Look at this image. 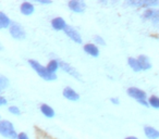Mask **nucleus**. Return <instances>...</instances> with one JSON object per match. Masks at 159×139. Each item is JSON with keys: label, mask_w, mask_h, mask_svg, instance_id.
Returning a JSON list of instances; mask_svg holds the SVG:
<instances>
[{"label": "nucleus", "mask_w": 159, "mask_h": 139, "mask_svg": "<svg viewBox=\"0 0 159 139\" xmlns=\"http://www.w3.org/2000/svg\"><path fill=\"white\" fill-rule=\"evenodd\" d=\"M63 32L66 33V35L68 36L70 39H72L74 42H76V44H82V36H81V34L79 33V31L77 29H75L73 26H71V25H66V28L63 29Z\"/></svg>", "instance_id": "nucleus-6"}, {"label": "nucleus", "mask_w": 159, "mask_h": 139, "mask_svg": "<svg viewBox=\"0 0 159 139\" xmlns=\"http://www.w3.org/2000/svg\"><path fill=\"white\" fill-rule=\"evenodd\" d=\"M125 139H139L137 137H135V136H129V137H126Z\"/></svg>", "instance_id": "nucleus-29"}, {"label": "nucleus", "mask_w": 159, "mask_h": 139, "mask_svg": "<svg viewBox=\"0 0 159 139\" xmlns=\"http://www.w3.org/2000/svg\"><path fill=\"white\" fill-rule=\"evenodd\" d=\"M20 11H21V13L24 14V15H31V14H33L34 11H35V7H34L33 3L25 1V2H23L22 5H21Z\"/></svg>", "instance_id": "nucleus-14"}, {"label": "nucleus", "mask_w": 159, "mask_h": 139, "mask_svg": "<svg viewBox=\"0 0 159 139\" xmlns=\"http://www.w3.org/2000/svg\"><path fill=\"white\" fill-rule=\"evenodd\" d=\"M9 86V80L7 76L0 74V91L5 90L7 87Z\"/></svg>", "instance_id": "nucleus-21"}, {"label": "nucleus", "mask_w": 159, "mask_h": 139, "mask_svg": "<svg viewBox=\"0 0 159 139\" xmlns=\"http://www.w3.org/2000/svg\"><path fill=\"white\" fill-rule=\"evenodd\" d=\"M84 51L87 53V54L92 55V57L94 58H97L98 55H99V49H98V47L96 46L95 44H86L84 45Z\"/></svg>", "instance_id": "nucleus-13"}, {"label": "nucleus", "mask_w": 159, "mask_h": 139, "mask_svg": "<svg viewBox=\"0 0 159 139\" xmlns=\"http://www.w3.org/2000/svg\"><path fill=\"white\" fill-rule=\"evenodd\" d=\"M58 64H59V67L62 68L66 73H68L69 75H71L72 77L76 78L77 80H82V76H81V74L77 72V70H75L74 67H73L72 65H70L69 63H66V62L62 61V60H58Z\"/></svg>", "instance_id": "nucleus-4"}, {"label": "nucleus", "mask_w": 159, "mask_h": 139, "mask_svg": "<svg viewBox=\"0 0 159 139\" xmlns=\"http://www.w3.org/2000/svg\"><path fill=\"white\" fill-rule=\"evenodd\" d=\"M37 2L38 3H42V5H50L51 1H50V0H46V1H45V0H44V1H43V0H38Z\"/></svg>", "instance_id": "nucleus-28"}, {"label": "nucleus", "mask_w": 159, "mask_h": 139, "mask_svg": "<svg viewBox=\"0 0 159 139\" xmlns=\"http://www.w3.org/2000/svg\"><path fill=\"white\" fill-rule=\"evenodd\" d=\"M29 63H30V65L33 67L34 71H35L36 73H37L38 75L43 78V80H47V82L57 80V75H56V74H49L48 72H47V70H46V66L42 65V64H40L38 61L31 59V60H29Z\"/></svg>", "instance_id": "nucleus-1"}, {"label": "nucleus", "mask_w": 159, "mask_h": 139, "mask_svg": "<svg viewBox=\"0 0 159 139\" xmlns=\"http://www.w3.org/2000/svg\"><path fill=\"white\" fill-rule=\"evenodd\" d=\"M128 5L137 8L150 9L152 7H157L159 5V1H157V0H133V1H129Z\"/></svg>", "instance_id": "nucleus-5"}, {"label": "nucleus", "mask_w": 159, "mask_h": 139, "mask_svg": "<svg viewBox=\"0 0 159 139\" xmlns=\"http://www.w3.org/2000/svg\"><path fill=\"white\" fill-rule=\"evenodd\" d=\"M68 7L75 13H83L86 9V3L83 0H70L68 2Z\"/></svg>", "instance_id": "nucleus-7"}, {"label": "nucleus", "mask_w": 159, "mask_h": 139, "mask_svg": "<svg viewBox=\"0 0 159 139\" xmlns=\"http://www.w3.org/2000/svg\"><path fill=\"white\" fill-rule=\"evenodd\" d=\"M46 70L49 74H56V72L59 70V64H58V60H50L49 63L47 64Z\"/></svg>", "instance_id": "nucleus-18"}, {"label": "nucleus", "mask_w": 159, "mask_h": 139, "mask_svg": "<svg viewBox=\"0 0 159 139\" xmlns=\"http://www.w3.org/2000/svg\"><path fill=\"white\" fill-rule=\"evenodd\" d=\"M9 32H10V35H11L14 39L22 40L26 37V32L23 28V26L20 23L14 22V21H11V23H10Z\"/></svg>", "instance_id": "nucleus-3"}, {"label": "nucleus", "mask_w": 159, "mask_h": 139, "mask_svg": "<svg viewBox=\"0 0 159 139\" xmlns=\"http://www.w3.org/2000/svg\"><path fill=\"white\" fill-rule=\"evenodd\" d=\"M11 20L9 19V16L5 13V12L0 11V29L9 28Z\"/></svg>", "instance_id": "nucleus-16"}, {"label": "nucleus", "mask_w": 159, "mask_h": 139, "mask_svg": "<svg viewBox=\"0 0 159 139\" xmlns=\"http://www.w3.org/2000/svg\"><path fill=\"white\" fill-rule=\"evenodd\" d=\"M136 60H137V62H139L141 71H147V70H150V68H152V63H150V60L147 55L141 54Z\"/></svg>", "instance_id": "nucleus-10"}, {"label": "nucleus", "mask_w": 159, "mask_h": 139, "mask_svg": "<svg viewBox=\"0 0 159 139\" xmlns=\"http://www.w3.org/2000/svg\"><path fill=\"white\" fill-rule=\"evenodd\" d=\"M40 111H42V113L45 115V116L49 117V119L53 117V116H55V114H56L55 110H53L50 106H48V104H46V103H43L42 106H40Z\"/></svg>", "instance_id": "nucleus-17"}, {"label": "nucleus", "mask_w": 159, "mask_h": 139, "mask_svg": "<svg viewBox=\"0 0 159 139\" xmlns=\"http://www.w3.org/2000/svg\"><path fill=\"white\" fill-rule=\"evenodd\" d=\"M126 93H128V95L130 96L131 98L135 99L136 101L147 99V95H146L145 91L142 90V89H139V88H137V87H130V88H128Z\"/></svg>", "instance_id": "nucleus-9"}, {"label": "nucleus", "mask_w": 159, "mask_h": 139, "mask_svg": "<svg viewBox=\"0 0 159 139\" xmlns=\"http://www.w3.org/2000/svg\"><path fill=\"white\" fill-rule=\"evenodd\" d=\"M128 63H129V65H130V67L132 68L134 72L141 71V68H139V62H137V60L135 59V58L130 57L128 59Z\"/></svg>", "instance_id": "nucleus-19"}, {"label": "nucleus", "mask_w": 159, "mask_h": 139, "mask_svg": "<svg viewBox=\"0 0 159 139\" xmlns=\"http://www.w3.org/2000/svg\"><path fill=\"white\" fill-rule=\"evenodd\" d=\"M0 135L8 139H16L18 132L13 124L8 119H0Z\"/></svg>", "instance_id": "nucleus-2"}, {"label": "nucleus", "mask_w": 159, "mask_h": 139, "mask_svg": "<svg viewBox=\"0 0 159 139\" xmlns=\"http://www.w3.org/2000/svg\"><path fill=\"white\" fill-rule=\"evenodd\" d=\"M9 112L10 113H12L13 115H20L21 114V111H20V109L18 108V106H9Z\"/></svg>", "instance_id": "nucleus-22"}, {"label": "nucleus", "mask_w": 159, "mask_h": 139, "mask_svg": "<svg viewBox=\"0 0 159 139\" xmlns=\"http://www.w3.org/2000/svg\"><path fill=\"white\" fill-rule=\"evenodd\" d=\"M1 50H3V46H2V44L0 42V51H1Z\"/></svg>", "instance_id": "nucleus-30"}, {"label": "nucleus", "mask_w": 159, "mask_h": 139, "mask_svg": "<svg viewBox=\"0 0 159 139\" xmlns=\"http://www.w3.org/2000/svg\"><path fill=\"white\" fill-rule=\"evenodd\" d=\"M94 40H95L96 44L100 45V46H105V45H106V41H105V39L102 37V36H99V35H96L95 37H94Z\"/></svg>", "instance_id": "nucleus-23"}, {"label": "nucleus", "mask_w": 159, "mask_h": 139, "mask_svg": "<svg viewBox=\"0 0 159 139\" xmlns=\"http://www.w3.org/2000/svg\"><path fill=\"white\" fill-rule=\"evenodd\" d=\"M62 95L66 99L70 100V101H77L80 99V95L71 87H66L62 91Z\"/></svg>", "instance_id": "nucleus-11"}, {"label": "nucleus", "mask_w": 159, "mask_h": 139, "mask_svg": "<svg viewBox=\"0 0 159 139\" xmlns=\"http://www.w3.org/2000/svg\"><path fill=\"white\" fill-rule=\"evenodd\" d=\"M7 103H8L7 99L3 96H0V106H6Z\"/></svg>", "instance_id": "nucleus-25"}, {"label": "nucleus", "mask_w": 159, "mask_h": 139, "mask_svg": "<svg viewBox=\"0 0 159 139\" xmlns=\"http://www.w3.org/2000/svg\"><path fill=\"white\" fill-rule=\"evenodd\" d=\"M16 139H29V136H27L25 132H20V134H18V136H16Z\"/></svg>", "instance_id": "nucleus-24"}, {"label": "nucleus", "mask_w": 159, "mask_h": 139, "mask_svg": "<svg viewBox=\"0 0 159 139\" xmlns=\"http://www.w3.org/2000/svg\"><path fill=\"white\" fill-rule=\"evenodd\" d=\"M144 132L145 136L148 139H158L159 138V132L152 126H145L144 127Z\"/></svg>", "instance_id": "nucleus-15"}, {"label": "nucleus", "mask_w": 159, "mask_h": 139, "mask_svg": "<svg viewBox=\"0 0 159 139\" xmlns=\"http://www.w3.org/2000/svg\"><path fill=\"white\" fill-rule=\"evenodd\" d=\"M66 25L68 24L66 23V21L62 18H60V16L51 20V26H52V28L56 29V31H63Z\"/></svg>", "instance_id": "nucleus-12"}, {"label": "nucleus", "mask_w": 159, "mask_h": 139, "mask_svg": "<svg viewBox=\"0 0 159 139\" xmlns=\"http://www.w3.org/2000/svg\"><path fill=\"white\" fill-rule=\"evenodd\" d=\"M143 18L145 20L152 21L154 23V25L157 27L159 23V11L157 9H154V8H150V9H146L143 13Z\"/></svg>", "instance_id": "nucleus-8"}, {"label": "nucleus", "mask_w": 159, "mask_h": 139, "mask_svg": "<svg viewBox=\"0 0 159 139\" xmlns=\"http://www.w3.org/2000/svg\"><path fill=\"white\" fill-rule=\"evenodd\" d=\"M139 104H142V106H146V108H148V103H147V100H139V101H137Z\"/></svg>", "instance_id": "nucleus-27"}, {"label": "nucleus", "mask_w": 159, "mask_h": 139, "mask_svg": "<svg viewBox=\"0 0 159 139\" xmlns=\"http://www.w3.org/2000/svg\"><path fill=\"white\" fill-rule=\"evenodd\" d=\"M110 101H111V103L116 104V106H119V104H120V100H119V98H111Z\"/></svg>", "instance_id": "nucleus-26"}, {"label": "nucleus", "mask_w": 159, "mask_h": 139, "mask_svg": "<svg viewBox=\"0 0 159 139\" xmlns=\"http://www.w3.org/2000/svg\"><path fill=\"white\" fill-rule=\"evenodd\" d=\"M147 103H148V106H152L154 109H159V98L155 95L150 96L147 100Z\"/></svg>", "instance_id": "nucleus-20"}]
</instances>
